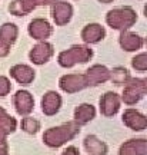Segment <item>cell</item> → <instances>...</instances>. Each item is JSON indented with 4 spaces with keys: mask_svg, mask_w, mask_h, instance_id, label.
<instances>
[{
    "mask_svg": "<svg viewBox=\"0 0 147 155\" xmlns=\"http://www.w3.org/2000/svg\"><path fill=\"white\" fill-rule=\"evenodd\" d=\"M17 38V28L11 23H5L0 28V58L9 55L10 46Z\"/></svg>",
    "mask_w": 147,
    "mask_h": 155,
    "instance_id": "obj_5",
    "label": "cell"
},
{
    "mask_svg": "<svg viewBox=\"0 0 147 155\" xmlns=\"http://www.w3.org/2000/svg\"><path fill=\"white\" fill-rule=\"evenodd\" d=\"M13 104L16 106V111L19 115H27L33 111L34 101H33V96L27 91H19L13 98Z\"/></svg>",
    "mask_w": 147,
    "mask_h": 155,
    "instance_id": "obj_7",
    "label": "cell"
},
{
    "mask_svg": "<svg viewBox=\"0 0 147 155\" xmlns=\"http://www.w3.org/2000/svg\"><path fill=\"white\" fill-rule=\"evenodd\" d=\"M84 148L92 155H106L107 154V147L104 142L97 139L94 135H89L84 139Z\"/></svg>",
    "mask_w": 147,
    "mask_h": 155,
    "instance_id": "obj_20",
    "label": "cell"
},
{
    "mask_svg": "<svg viewBox=\"0 0 147 155\" xmlns=\"http://www.w3.org/2000/svg\"><path fill=\"white\" fill-rule=\"evenodd\" d=\"M99 2H102V3H111L113 0H99Z\"/></svg>",
    "mask_w": 147,
    "mask_h": 155,
    "instance_id": "obj_29",
    "label": "cell"
},
{
    "mask_svg": "<svg viewBox=\"0 0 147 155\" xmlns=\"http://www.w3.org/2000/svg\"><path fill=\"white\" fill-rule=\"evenodd\" d=\"M0 128L5 129L7 134L13 132L16 129V121H14V118H11L3 108H0Z\"/></svg>",
    "mask_w": 147,
    "mask_h": 155,
    "instance_id": "obj_21",
    "label": "cell"
},
{
    "mask_svg": "<svg viewBox=\"0 0 147 155\" xmlns=\"http://www.w3.org/2000/svg\"><path fill=\"white\" fill-rule=\"evenodd\" d=\"M120 108V98L114 92H107L100 99V112L104 116H113Z\"/></svg>",
    "mask_w": 147,
    "mask_h": 155,
    "instance_id": "obj_9",
    "label": "cell"
},
{
    "mask_svg": "<svg viewBox=\"0 0 147 155\" xmlns=\"http://www.w3.org/2000/svg\"><path fill=\"white\" fill-rule=\"evenodd\" d=\"M93 52L86 46H73L59 55V63L63 68H71L76 63H84L90 61Z\"/></svg>",
    "mask_w": 147,
    "mask_h": 155,
    "instance_id": "obj_3",
    "label": "cell"
},
{
    "mask_svg": "<svg viewBox=\"0 0 147 155\" xmlns=\"http://www.w3.org/2000/svg\"><path fill=\"white\" fill-rule=\"evenodd\" d=\"M80 131V125L76 121L67 122L64 125H60L57 128H50L43 135V141L46 145L52 148H59L67 141H70L76 137Z\"/></svg>",
    "mask_w": 147,
    "mask_h": 155,
    "instance_id": "obj_1",
    "label": "cell"
},
{
    "mask_svg": "<svg viewBox=\"0 0 147 155\" xmlns=\"http://www.w3.org/2000/svg\"><path fill=\"white\" fill-rule=\"evenodd\" d=\"M123 122L126 125L134 131H143L147 127V119L146 116L142 115L140 112L134 111V109H127L123 114Z\"/></svg>",
    "mask_w": 147,
    "mask_h": 155,
    "instance_id": "obj_12",
    "label": "cell"
},
{
    "mask_svg": "<svg viewBox=\"0 0 147 155\" xmlns=\"http://www.w3.org/2000/svg\"><path fill=\"white\" fill-rule=\"evenodd\" d=\"M89 86L84 75H64L60 78V88L67 94H74Z\"/></svg>",
    "mask_w": 147,
    "mask_h": 155,
    "instance_id": "obj_6",
    "label": "cell"
},
{
    "mask_svg": "<svg viewBox=\"0 0 147 155\" xmlns=\"http://www.w3.org/2000/svg\"><path fill=\"white\" fill-rule=\"evenodd\" d=\"M96 115V109L94 106L89 105V104H83V105L77 106L76 111H74V121L79 124V125H84L90 122Z\"/></svg>",
    "mask_w": 147,
    "mask_h": 155,
    "instance_id": "obj_19",
    "label": "cell"
},
{
    "mask_svg": "<svg viewBox=\"0 0 147 155\" xmlns=\"http://www.w3.org/2000/svg\"><path fill=\"white\" fill-rule=\"evenodd\" d=\"M104 35H106L104 29L100 25L93 23V25H87L86 28L83 29L82 38L86 43H97L99 40H102L104 38Z\"/></svg>",
    "mask_w": 147,
    "mask_h": 155,
    "instance_id": "obj_18",
    "label": "cell"
},
{
    "mask_svg": "<svg viewBox=\"0 0 147 155\" xmlns=\"http://www.w3.org/2000/svg\"><path fill=\"white\" fill-rule=\"evenodd\" d=\"M147 92V81L146 79H129L126 82L124 91L121 99L127 105H133L142 99Z\"/></svg>",
    "mask_w": 147,
    "mask_h": 155,
    "instance_id": "obj_4",
    "label": "cell"
},
{
    "mask_svg": "<svg viewBox=\"0 0 147 155\" xmlns=\"http://www.w3.org/2000/svg\"><path fill=\"white\" fill-rule=\"evenodd\" d=\"M60 105H61V98L56 92H47L42 99V109L47 116L55 115L60 109Z\"/></svg>",
    "mask_w": 147,
    "mask_h": 155,
    "instance_id": "obj_15",
    "label": "cell"
},
{
    "mask_svg": "<svg viewBox=\"0 0 147 155\" xmlns=\"http://www.w3.org/2000/svg\"><path fill=\"white\" fill-rule=\"evenodd\" d=\"M120 155H147L146 139H130L121 145Z\"/></svg>",
    "mask_w": 147,
    "mask_h": 155,
    "instance_id": "obj_13",
    "label": "cell"
},
{
    "mask_svg": "<svg viewBox=\"0 0 147 155\" xmlns=\"http://www.w3.org/2000/svg\"><path fill=\"white\" fill-rule=\"evenodd\" d=\"M61 155H80V154H79V150L76 147H69L66 151H63Z\"/></svg>",
    "mask_w": 147,
    "mask_h": 155,
    "instance_id": "obj_26",
    "label": "cell"
},
{
    "mask_svg": "<svg viewBox=\"0 0 147 155\" xmlns=\"http://www.w3.org/2000/svg\"><path fill=\"white\" fill-rule=\"evenodd\" d=\"M22 128L27 134H36L39 131V128H40V124L34 118H23Z\"/></svg>",
    "mask_w": 147,
    "mask_h": 155,
    "instance_id": "obj_23",
    "label": "cell"
},
{
    "mask_svg": "<svg viewBox=\"0 0 147 155\" xmlns=\"http://www.w3.org/2000/svg\"><path fill=\"white\" fill-rule=\"evenodd\" d=\"M131 65H133V68H134L136 71L144 72L147 69V55L146 53H140L139 56H136V58L133 59Z\"/></svg>",
    "mask_w": 147,
    "mask_h": 155,
    "instance_id": "obj_24",
    "label": "cell"
},
{
    "mask_svg": "<svg viewBox=\"0 0 147 155\" xmlns=\"http://www.w3.org/2000/svg\"><path fill=\"white\" fill-rule=\"evenodd\" d=\"M10 75L22 85H29L34 79V71L26 65H16L10 69Z\"/></svg>",
    "mask_w": 147,
    "mask_h": 155,
    "instance_id": "obj_16",
    "label": "cell"
},
{
    "mask_svg": "<svg viewBox=\"0 0 147 155\" xmlns=\"http://www.w3.org/2000/svg\"><path fill=\"white\" fill-rule=\"evenodd\" d=\"M110 79L113 81L114 85L120 86V85H126V82L130 79V76H129L127 69H124V68H114L110 72Z\"/></svg>",
    "mask_w": 147,
    "mask_h": 155,
    "instance_id": "obj_22",
    "label": "cell"
},
{
    "mask_svg": "<svg viewBox=\"0 0 147 155\" xmlns=\"http://www.w3.org/2000/svg\"><path fill=\"white\" fill-rule=\"evenodd\" d=\"M29 33L33 39L43 40L52 35V26L49 25V22H46L43 19H34L29 26Z\"/></svg>",
    "mask_w": 147,
    "mask_h": 155,
    "instance_id": "obj_14",
    "label": "cell"
},
{
    "mask_svg": "<svg viewBox=\"0 0 147 155\" xmlns=\"http://www.w3.org/2000/svg\"><path fill=\"white\" fill-rule=\"evenodd\" d=\"M52 15H53V19H55L56 25L63 26V25H66V23L70 20L71 15H73V7L69 3H66V2H59V3L53 5Z\"/></svg>",
    "mask_w": 147,
    "mask_h": 155,
    "instance_id": "obj_11",
    "label": "cell"
},
{
    "mask_svg": "<svg viewBox=\"0 0 147 155\" xmlns=\"http://www.w3.org/2000/svg\"><path fill=\"white\" fill-rule=\"evenodd\" d=\"M53 55V46L47 42H42V43L36 45L30 52V59L33 63L36 65H43L49 61Z\"/></svg>",
    "mask_w": 147,
    "mask_h": 155,
    "instance_id": "obj_10",
    "label": "cell"
},
{
    "mask_svg": "<svg viewBox=\"0 0 147 155\" xmlns=\"http://www.w3.org/2000/svg\"><path fill=\"white\" fill-rule=\"evenodd\" d=\"M36 6H44V5H50V3H55L56 0H33Z\"/></svg>",
    "mask_w": 147,
    "mask_h": 155,
    "instance_id": "obj_27",
    "label": "cell"
},
{
    "mask_svg": "<svg viewBox=\"0 0 147 155\" xmlns=\"http://www.w3.org/2000/svg\"><path fill=\"white\" fill-rule=\"evenodd\" d=\"M0 155H7V147H3V148H0Z\"/></svg>",
    "mask_w": 147,
    "mask_h": 155,
    "instance_id": "obj_28",
    "label": "cell"
},
{
    "mask_svg": "<svg viewBox=\"0 0 147 155\" xmlns=\"http://www.w3.org/2000/svg\"><path fill=\"white\" fill-rule=\"evenodd\" d=\"M10 81L5 76H0V96H5L10 92Z\"/></svg>",
    "mask_w": 147,
    "mask_h": 155,
    "instance_id": "obj_25",
    "label": "cell"
},
{
    "mask_svg": "<svg viewBox=\"0 0 147 155\" xmlns=\"http://www.w3.org/2000/svg\"><path fill=\"white\" fill-rule=\"evenodd\" d=\"M86 82L87 85H92V86H96V85H100V83H104L106 81L110 79V72L106 66H102V65H94L89 69L86 75Z\"/></svg>",
    "mask_w": 147,
    "mask_h": 155,
    "instance_id": "obj_8",
    "label": "cell"
},
{
    "mask_svg": "<svg viewBox=\"0 0 147 155\" xmlns=\"http://www.w3.org/2000/svg\"><path fill=\"white\" fill-rule=\"evenodd\" d=\"M106 20H107L110 28L117 29V30H126L136 23L137 16L130 7H120V9L110 10L107 13Z\"/></svg>",
    "mask_w": 147,
    "mask_h": 155,
    "instance_id": "obj_2",
    "label": "cell"
},
{
    "mask_svg": "<svg viewBox=\"0 0 147 155\" xmlns=\"http://www.w3.org/2000/svg\"><path fill=\"white\" fill-rule=\"evenodd\" d=\"M143 43H144L143 38H140L136 33H130V32H124L123 30V33L120 36V45L127 52H133V50L140 49L143 46Z\"/></svg>",
    "mask_w": 147,
    "mask_h": 155,
    "instance_id": "obj_17",
    "label": "cell"
}]
</instances>
